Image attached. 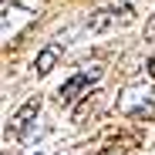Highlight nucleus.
I'll return each instance as SVG.
<instances>
[{"mask_svg": "<svg viewBox=\"0 0 155 155\" xmlns=\"http://www.w3.org/2000/svg\"><path fill=\"white\" fill-rule=\"evenodd\" d=\"M118 111L132 121H152L155 118V101H152L148 88L145 84H128L118 94Z\"/></svg>", "mask_w": 155, "mask_h": 155, "instance_id": "1", "label": "nucleus"}, {"mask_svg": "<svg viewBox=\"0 0 155 155\" xmlns=\"http://www.w3.org/2000/svg\"><path fill=\"white\" fill-rule=\"evenodd\" d=\"M135 20V7L132 4H118V7H101L94 10L88 20H84V27L91 34H105V31H118L125 27V24H132Z\"/></svg>", "mask_w": 155, "mask_h": 155, "instance_id": "2", "label": "nucleus"}, {"mask_svg": "<svg viewBox=\"0 0 155 155\" xmlns=\"http://www.w3.org/2000/svg\"><path fill=\"white\" fill-rule=\"evenodd\" d=\"M98 78H101V68H98V64H91V68H84V71H78V74H71L68 81L58 88L54 101H58V105H64V108L74 105L78 98H84V94H88V88L98 81Z\"/></svg>", "mask_w": 155, "mask_h": 155, "instance_id": "3", "label": "nucleus"}, {"mask_svg": "<svg viewBox=\"0 0 155 155\" xmlns=\"http://www.w3.org/2000/svg\"><path fill=\"white\" fill-rule=\"evenodd\" d=\"M135 148H142V132L128 128V132H115L98 155H128V152H135Z\"/></svg>", "mask_w": 155, "mask_h": 155, "instance_id": "4", "label": "nucleus"}, {"mask_svg": "<svg viewBox=\"0 0 155 155\" xmlns=\"http://www.w3.org/2000/svg\"><path fill=\"white\" fill-rule=\"evenodd\" d=\"M37 111H41V98L34 94V98H27V101H24V108L14 115V121H10V138H20V135H27V128H31V121L37 118ZM4 135V138H7Z\"/></svg>", "mask_w": 155, "mask_h": 155, "instance_id": "5", "label": "nucleus"}, {"mask_svg": "<svg viewBox=\"0 0 155 155\" xmlns=\"http://www.w3.org/2000/svg\"><path fill=\"white\" fill-rule=\"evenodd\" d=\"M105 108H108V94H105V91H91V94H84V101L74 108V125H84V121L98 118Z\"/></svg>", "mask_w": 155, "mask_h": 155, "instance_id": "6", "label": "nucleus"}, {"mask_svg": "<svg viewBox=\"0 0 155 155\" xmlns=\"http://www.w3.org/2000/svg\"><path fill=\"white\" fill-rule=\"evenodd\" d=\"M61 44L54 41V44H47L44 51H41V54H37V61H34V71H37V78H44V74H51V68H54L58 61H61Z\"/></svg>", "mask_w": 155, "mask_h": 155, "instance_id": "7", "label": "nucleus"}, {"mask_svg": "<svg viewBox=\"0 0 155 155\" xmlns=\"http://www.w3.org/2000/svg\"><path fill=\"white\" fill-rule=\"evenodd\" d=\"M14 4H17V7H24V10H31V14H41L47 0H14Z\"/></svg>", "mask_w": 155, "mask_h": 155, "instance_id": "8", "label": "nucleus"}, {"mask_svg": "<svg viewBox=\"0 0 155 155\" xmlns=\"http://www.w3.org/2000/svg\"><path fill=\"white\" fill-rule=\"evenodd\" d=\"M145 41H155V17L145 24Z\"/></svg>", "mask_w": 155, "mask_h": 155, "instance_id": "9", "label": "nucleus"}, {"mask_svg": "<svg viewBox=\"0 0 155 155\" xmlns=\"http://www.w3.org/2000/svg\"><path fill=\"white\" fill-rule=\"evenodd\" d=\"M148 74H152V78H155V58H152V61H148Z\"/></svg>", "mask_w": 155, "mask_h": 155, "instance_id": "10", "label": "nucleus"}]
</instances>
